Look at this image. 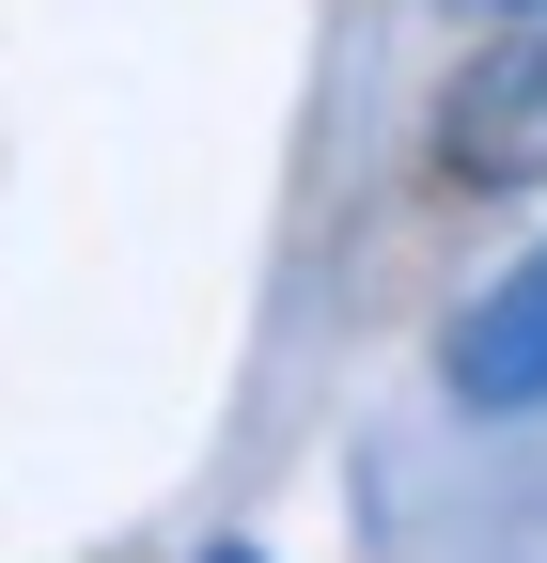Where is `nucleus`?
<instances>
[{
  "label": "nucleus",
  "mask_w": 547,
  "mask_h": 563,
  "mask_svg": "<svg viewBox=\"0 0 547 563\" xmlns=\"http://www.w3.org/2000/svg\"><path fill=\"white\" fill-rule=\"evenodd\" d=\"M454 407H547V251L532 266H501L485 298L454 313Z\"/></svg>",
  "instance_id": "2"
},
{
  "label": "nucleus",
  "mask_w": 547,
  "mask_h": 563,
  "mask_svg": "<svg viewBox=\"0 0 547 563\" xmlns=\"http://www.w3.org/2000/svg\"><path fill=\"white\" fill-rule=\"evenodd\" d=\"M220 563H250V548H220Z\"/></svg>",
  "instance_id": "4"
},
{
  "label": "nucleus",
  "mask_w": 547,
  "mask_h": 563,
  "mask_svg": "<svg viewBox=\"0 0 547 563\" xmlns=\"http://www.w3.org/2000/svg\"><path fill=\"white\" fill-rule=\"evenodd\" d=\"M438 157H454V188H547V0H532L485 63H454Z\"/></svg>",
  "instance_id": "1"
},
{
  "label": "nucleus",
  "mask_w": 547,
  "mask_h": 563,
  "mask_svg": "<svg viewBox=\"0 0 547 563\" xmlns=\"http://www.w3.org/2000/svg\"><path fill=\"white\" fill-rule=\"evenodd\" d=\"M501 16H532V0H501Z\"/></svg>",
  "instance_id": "3"
}]
</instances>
